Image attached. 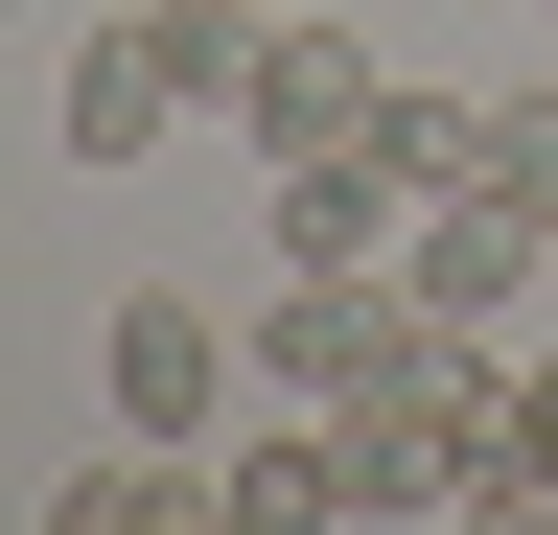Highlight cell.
Returning <instances> with one entry per match:
<instances>
[{
	"label": "cell",
	"mask_w": 558,
	"mask_h": 535,
	"mask_svg": "<svg viewBox=\"0 0 558 535\" xmlns=\"http://www.w3.org/2000/svg\"><path fill=\"white\" fill-rule=\"evenodd\" d=\"M0 24H24V0H0Z\"/></svg>",
	"instance_id": "8fae6325"
},
{
	"label": "cell",
	"mask_w": 558,
	"mask_h": 535,
	"mask_svg": "<svg viewBox=\"0 0 558 535\" xmlns=\"http://www.w3.org/2000/svg\"><path fill=\"white\" fill-rule=\"evenodd\" d=\"M209 489H233V535H326L349 512V442L326 420H256V442H209Z\"/></svg>",
	"instance_id": "52a82bcc"
},
{
	"label": "cell",
	"mask_w": 558,
	"mask_h": 535,
	"mask_svg": "<svg viewBox=\"0 0 558 535\" xmlns=\"http://www.w3.org/2000/svg\"><path fill=\"white\" fill-rule=\"evenodd\" d=\"M163 141H186V71H163V24H94V47H70V163H94V186H140Z\"/></svg>",
	"instance_id": "8992f818"
},
{
	"label": "cell",
	"mask_w": 558,
	"mask_h": 535,
	"mask_svg": "<svg viewBox=\"0 0 558 535\" xmlns=\"http://www.w3.org/2000/svg\"><path fill=\"white\" fill-rule=\"evenodd\" d=\"M418 350H442V303H418V280H279V326H256V373L303 396V420H349V396H396Z\"/></svg>",
	"instance_id": "7a4b0ae2"
},
{
	"label": "cell",
	"mask_w": 558,
	"mask_h": 535,
	"mask_svg": "<svg viewBox=\"0 0 558 535\" xmlns=\"http://www.w3.org/2000/svg\"><path fill=\"white\" fill-rule=\"evenodd\" d=\"M465 186H512V210L558 233V94H488V141H465Z\"/></svg>",
	"instance_id": "9c48e42d"
},
{
	"label": "cell",
	"mask_w": 558,
	"mask_h": 535,
	"mask_svg": "<svg viewBox=\"0 0 558 535\" xmlns=\"http://www.w3.org/2000/svg\"><path fill=\"white\" fill-rule=\"evenodd\" d=\"M535 24H558V0H535Z\"/></svg>",
	"instance_id": "7c38bea8"
},
{
	"label": "cell",
	"mask_w": 558,
	"mask_h": 535,
	"mask_svg": "<svg viewBox=\"0 0 558 535\" xmlns=\"http://www.w3.org/2000/svg\"><path fill=\"white\" fill-rule=\"evenodd\" d=\"M349 117H373V47H349L326 0H279V24H256V94H233V141H256V163H303V141H349Z\"/></svg>",
	"instance_id": "277c9868"
},
{
	"label": "cell",
	"mask_w": 558,
	"mask_h": 535,
	"mask_svg": "<svg viewBox=\"0 0 558 535\" xmlns=\"http://www.w3.org/2000/svg\"><path fill=\"white\" fill-rule=\"evenodd\" d=\"M94 373H117V420H140V442H233V373H256V350H233L186 280H140V303L94 326Z\"/></svg>",
	"instance_id": "3957f363"
},
{
	"label": "cell",
	"mask_w": 558,
	"mask_h": 535,
	"mask_svg": "<svg viewBox=\"0 0 558 535\" xmlns=\"http://www.w3.org/2000/svg\"><path fill=\"white\" fill-rule=\"evenodd\" d=\"M396 280L442 326H558V233L512 210V186H418V210H396Z\"/></svg>",
	"instance_id": "6da1fadb"
},
{
	"label": "cell",
	"mask_w": 558,
	"mask_h": 535,
	"mask_svg": "<svg viewBox=\"0 0 558 535\" xmlns=\"http://www.w3.org/2000/svg\"><path fill=\"white\" fill-rule=\"evenodd\" d=\"M396 210H418V186L373 141H303V163H279V280H396Z\"/></svg>",
	"instance_id": "5b68a950"
},
{
	"label": "cell",
	"mask_w": 558,
	"mask_h": 535,
	"mask_svg": "<svg viewBox=\"0 0 558 535\" xmlns=\"http://www.w3.org/2000/svg\"><path fill=\"white\" fill-rule=\"evenodd\" d=\"M349 141H373L396 186H465V141H488V117H465V94H418V71H373V117H349Z\"/></svg>",
	"instance_id": "ba28073f"
},
{
	"label": "cell",
	"mask_w": 558,
	"mask_h": 535,
	"mask_svg": "<svg viewBox=\"0 0 558 535\" xmlns=\"http://www.w3.org/2000/svg\"><path fill=\"white\" fill-rule=\"evenodd\" d=\"M512 489L558 512V350H512Z\"/></svg>",
	"instance_id": "30bf717a"
}]
</instances>
